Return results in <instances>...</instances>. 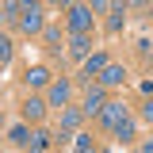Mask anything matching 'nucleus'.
<instances>
[{"label":"nucleus","instance_id":"nucleus-1","mask_svg":"<svg viewBox=\"0 0 153 153\" xmlns=\"http://www.w3.org/2000/svg\"><path fill=\"white\" fill-rule=\"evenodd\" d=\"M19 27H23V35H38L42 31V4H23Z\"/></svg>","mask_w":153,"mask_h":153},{"label":"nucleus","instance_id":"nucleus-2","mask_svg":"<svg viewBox=\"0 0 153 153\" xmlns=\"http://www.w3.org/2000/svg\"><path fill=\"white\" fill-rule=\"evenodd\" d=\"M88 27H92V8L73 4V8H69V31H73V35H84Z\"/></svg>","mask_w":153,"mask_h":153},{"label":"nucleus","instance_id":"nucleus-3","mask_svg":"<svg viewBox=\"0 0 153 153\" xmlns=\"http://www.w3.org/2000/svg\"><path fill=\"white\" fill-rule=\"evenodd\" d=\"M123 119H126V107H123V103H115V100L107 103V107H103V111H100V123H103L107 130H115Z\"/></svg>","mask_w":153,"mask_h":153},{"label":"nucleus","instance_id":"nucleus-4","mask_svg":"<svg viewBox=\"0 0 153 153\" xmlns=\"http://www.w3.org/2000/svg\"><path fill=\"white\" fill-rule=\"evenodd\" d=\"M107 107V96H103V88H88V96H84V115H100Z\"/></svg>","mask_w":153,"mask_h":153},{"label":"nucleus","instance_id":"nucleus-5","mask_svg":"<svg viewBox=\"0 0 153 153\" xmlns=\"http://www.w3.org/2000/svg\"><path fill=\"white\" fill-rule=\"evenodd\" d=\"M123 80H126V69H123V65H107V69L100 73V84H103V88H115V84H123Z\"/></svg>","mask_w":153,"mask_h":153},{"label":"nucleus","instance_id":"nucleus-6","mask_svg":"<svg viewBox=\"0 0 153 153\" xmlns=\"http://www.w3.org/2000/svg\"><path fill=\"white\" fill-rule=\"evenodd\" d=\"M42 115H46V100H35V96H31V100L23 103V119H27V123H38Z\"/></svg>","mask_w":153,"mask_h":153},{"label":"nucleus","instance_id":"nucleus-7","mask_svg":"<svg viewBox=\"0 0 153 153\" xmlns=\"http://www.w3.org/2000/svg\"><path fill=\"white\" fill-rule=\"evenodd\" d=\"M46 100H50L54 107H65V100H69V84H65V80H54L50 92H46Z\"/></svg>","mask_w":153,"mask_h":153},{"label":"nucleus","instance_id":"nucleus-8","mask_svg":"<svg viewBox=\"0 0 153 153\" xmlns=\"http://www.w3.org/2000/svg\"><path fill=\"white\" fill-rule=\"evenodd\" d=\"M107 65H111V61H107L103 54H92L88 61H84V73H88V76H100L103 69H107Z\"/></svg>","mask_w":153,"mask_h":153},{"label":"nucleus","instance_id":"nucleus-9","mask_svg":"<svg viewBox=\"0 0 153 153\" xmlns=\"http://www.w3.org/2000/svg\"><path fill=\"white\" fill-rule=\"evenodd\" d=\"M27 84H31V88H42V84H50V73H46L42 65H35V69H27Z\"/></svg>","mask_w":153,"mask_h":153},{"label":"nucleus","instance_id":"nucleus-10","mask_svg":"<svg viewBox=\"0 0 153 153\" xmlns=\"http://www.w3.org/2000/svg\"><path fill=\"white\" fill-rule=\"evenodd\" d=\"M69 54L88 61V35H73V42H69Z\"/></svg>","mask_w":153,"mask_h":153},{"label":"nucleus","instance_id":"nucleus-11","mask_svg":"<svg viewBox=\"0 0 153 153\" xmlns=\"http://www.w3.org/2000/svg\"><path fill=\"white\" fill-rule=\"evenodd\" d=\"M19 12H23V4H16V0L0 4V23H12V19H19Z\"/></svg>","mask_w":153,"mask_h":153},{"label":"nucleus","instance_id":"nucleus-12","mask_svg":"<svg viewBox=\"0 0 153 153\" xmlns=\"http://www.w3.org/2000/svg\"><path fill=\"white\" fill-rule=\"evenodd\" d=\"M46 146H50V134H46V130H35V134H31V142H27V149H31V153H42Z\"/></svg>","mask_w":153,"mask_h":153},{"label":"nucleus","instance_id":"nucleus-13","mask_svg":"<svg viewBox=\"0 0 153 153\" xmlns=\"http://www.w3.org/2000/svg\"><path fill=\"white\" fill-rule=\"evenodd\" d=\"M76 126H80V111H73V107L61 111V130H76Z\"/></svg>","mask_w":153,"mask_h":153},{"label":"nucleus","instance_id":"nucleus-14","mask_svg":"<svg viewBox=\"0 0 153 153\" xmlns=\"http://www.w3.org/2000/svg\"><path fill=\"white\" fill-rule=\"evenodd\" d=\"M115 134H119V142H130L134 138V119H123V123L115 126Z\"/></svg>","mask_w":153,"mask_h":153},{"label":"nucleus","instance_id":"nucleus-15","mask_svg":"<svg viewBox=\"0 0 153 153\" xmlns=\"http://www.w3.org/2000/svg\"><path fill=\"white\" fill-rule=\"evenodd\" d=\"M42 38H46L50 50H61V46H57V42H61V31H57V27H42Z\"/></svg>","mask_w":153,"mask_h":153},{"label":"nucleus","instance_id":"nucleus-16","mask_svg":"<svg viewBox=\"0 0 153 153\" xmlns=\"http://www.w3.org/2000/svg\"><path fill=\"white\" fill-rule=\"evenodd\" d=\"M76 153H96V146H92L88 134H76Z\"/></svg>","mask_w":153,"mask_h":153},{"label":"nucleus","instance_id":"nucleus-17","mask_svg":"<svg viewBox=\"0 0 153 153\" xmlns=\"http://www.w3.org/2000/svg\"><path fill=\"white\" fill-rule=\"evenodd\" d=\"M12 142H16V146H27V142H31L27 126H12Z\"/></svg>","mask_w":153,"mask_h":153},{"label":"nucleus","instance_id":"nucleus-18","mask_svg":"<svg viewBox=\"0 0 153 153\" xmlns=\"http://www.w3.org/2000/svg\"><path fill=\"white\" fill-rule=\"evenodd\" d=\"M8 61H12V42L0 35V65H8Z\"/></svg>","mask_w":153,"mask_h":153},{"label":"nucleus","instance_id":"nucleus-19","mask_svg":"<svg viewBox=\"0 0 153 153\" xmlns=\"http://www.w3.org/2000/svg\"><path fill=\"white\" fill-rule=\"evenodd\" d=\"M142 115H146V119L153 123V100H146V107H142Z\"/></svg>","mask_w":153,"mask_h":153},{"label":"nucleus","instance_id":"nucleus-20","mask_svg":"<svg viewBox=\"0 0 153 153\" xmlns=\"http://www.w3.org/2000/svg\"><path fill=\"white\" fill-rule=\"evenodd\" d=\"M142 153H153V142H146V146H142Z\"/></svg>","mask_w":153,"mask_h":153}]
</instances>
